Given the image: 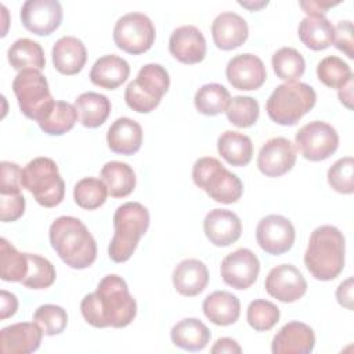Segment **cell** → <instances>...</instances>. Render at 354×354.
<instances>
[{
    "label": "cell",
    "instance_id": "1",
    "mask_svg": "<svg viewBox=\"0 0 354 354\" xmlns=\"http://www.w3.org/2000/svg\"><path fill=\"white\" fill-rule=\"evenodd\" d=\"M80 311L86 322L94 328H124L136 318L137 303L126 281L109 274L98 282L95 292L83 297Z\"/></svg>",
    "mask_w": 354,
    "mask_h": 354
},
{
    "label": "cell",
    "instance_id": "2",
    "mask_svg": "<svg viewBox=\"0 0 354 354\" xmlns=\"http://www.w3.org/2000/svg\"><path fill=\"white\" fill-rule=\"evenodd\" d=\"M48 235L51 248L71 268L83 270L95 261V239L79 218L72 216L55 218L50 225Z\"/></svg>",
    "mask_w": 354,
    "mask_h": 354
},
{
    "label": "cell",
    "instance_id": "3",
    "mask_svg": "<svg viewBox=\"0 0 354 354\" xmlns=\"http://www.w3.org/2000/svg\"><path fill=\"white\" fill-rule=\"evenodd\" d=\"M346 241L339 228L333 225L317 227L308 239L304 264L318 281H332L344 268Z\"/></svg>",
    "mask_w": 354,
    "mask_h": 354
},
{
    "label": "cell",
    "instance_id": "4",
    "mask_svg": "<svg viewBox=\"0 0 354 354\" xmlns=\"http://www.w3.org/2000/svg\"><path fill=\"white\" fill-rule=\"evenodd\" d=\"M149 227V212L138 202H126L120 205L113 214V236L108 246V256L115 263L127 261L141 236Z\"/></svg>",
    "mask_w": 354,
    "mask_h": 354
},
{
    "label": "cell",
    "instance_id": "5",
    "mask_svg": "<svg viewBox=\"0 0 354 354\" xmlns=\"http://www.w3.org/2000/svg\"><path fill=\"white\" fill-rule=\"evenodd\" d=\"M317 102L314 88L301 82L283 83L274 88L266 102L268 118L281 126L296 124Z\"/></svg>",
    "mask_w": 354,
    "mask_h": 354
},
{
    "label": "cell",
    "instance_id": "6",
    "mask_svg": "<svg viewBox=\"0 0 354 354\" xmlns=\"http://www.w3.org/2000/svg\"><path fill=\"white\" fill-rule=\"evenodd\" d=\"M192 180L196 187L203 189L218 203H235L241 199L243 192L241 178L227 170L224 165L213 156L199 158L194 163Z\"/></svg>",
    "mask_w": 354,
    "mask_h": 354
},
{
    "label": "cell",
    "instance_id": "7",
    "mask_svg": "<svg viewBox=\"0 0 354 354\" xmlns=\"http://www.w3.org/2000/svg\"><path fill=\"white\" fill-rule=\"evenodd\" d=\"M22 188L44 207H55L65 195V184L57 163L47 156H37L22 169Z\"/></svg>",
    "mask_w": 354,
    "mask_h": 354
},
{
    "label": "cell",
    "instance_id": "8",
    "mask_svg": "<svg viewBox=\"0 0 354 354\" xmlns=\"http://www.w3.org/2000/svg\"><path fill=\"white\" fill-rule=\"evenodd\" d=\"M170 77L160 64L144 65L137 77L130 82L124 90V101L127 106L138 113H149L167 93Z\"/></svg>",
    "mask_w": 354,
    "mask_h": 354
},
{
    "label": "cell",
    "instance_id": "9",
    "mask_svg": "<svg viewBox=\"0 0 354 354\" xmlns=\"http://www.w3.org/2000/svg\"><path fill=\"white\" fill-rule=\"evenodd\" d=\"M12 91L17 97L21 112L41 123L50 115L55 100L53 98L46 76L40 71H21L14 77Z\"/></svg>",
    "mask_w": 354,
    "mask_h": 354
},
{
    "label": "cell",
    "instance_id": "10",
    "mask_svg": "<svg viewBox=\"0 0 354 354\" xmlns=\"http://www.w3.org/2000/svg\"><path fill=\"white\" fill-rule=\"evenodd\" d=\"M155 26L142 12H129L120 17L113 28V41L127 54L138 55L148 51L155 41Z\"/></svg>",
    "mask_w": 354,
    "mask_h": 354
},
{
    "label": "cell",
    "instance_id": "11",
    "mask_svg": "<svg viewBox=\"0 0 354 354\" xmlns=\"http://www.w3.org/2000/svg\"><path fill=\"white\" fill-rule=\"evenodd\" d=\"M295 144L304 159L319 162L336 152L339 134L332 124L322 120H313L299 129Z\"/></svg>",
    "mask_w": 354,
    "mask_h": 354
},
{
    "label": "cell",
    "instance_id": "12",
    "mask_svg": "<svg viewBox=\"0 0 354 354\" xmlns=\"http://www.w3.org/2000/svg\"><path fill=\"white\" fill-rule=\"evenodd\" d=\"M296 231L289 218L281 214L263 217L256 227V241L268 254L279 256L292 249Z\"/></svg>",
    "mask_w": 354,
    "mask_h": 354
},
{
    "label": "cell",
    "instance_id": "13",
    "mask_svg": "<svg viewBox=\"0 0 354 354\" xmlns=\"http://www.w3.org/2000/svg\"><path fill=\"white\" fill-rule=\"evenodd\" d=\"M260 272L257 256L246 248H239L227 254L220 266V274L225 285L238 290L250 288Z\"/></svg>",
    "mask_w": 354,
    "mask_h": 354
},
{
    "label": "cell",
    "instance_id": "14",
    "mask_svg": "<svg viewBox=\"0 0 354 354\" xmlns=\"http://www.w3.org/2000/svg\"><path fill=\"white\" fill-rule=\"evenodd\" d=\"M19 17L26 30L47 36L61 25L62 7L57 0H28L22 4Z\"/></svg>",
    "mask_w": 354,
    "mask_h": 354
},
{
    "label": "cell",
    "instance_id": "15",
    "mask_svg": "<svg viewBox=\"0 0 354 354\" xmlns=\"http://www.w3.org/2000/svg\"><path fill=\"white\" fill-rule=\"evenodd\" d=\"M264 288L271 297L282 303H293L306 295L307 281L295 266L281 264L270 270Z\"/></svg>",
    "mask_w": 354,
    "mask_h": 354
},
{
    "label": "cell",
    "instance_id": "16",
    "mask_svg": "<svg viewBox=\"0 0 354 354\" xmlns=\"http://www.w3.org/2000/svg\"><path fill=\"white\" fill-rule=\"evenodd\" d=\"M296 147L285 137H274L263 144L257 155V167L267 177H281L296 163Z\"/></svg>",
    "mask_w": 354,
    "mask_h": 354
},
{
    "label": "cell",
    "instance_id": "17",
    "mask_svg": "<svg viewBox=\"0 0 354 354\" xmlns=\"http://www.w3.org/2000/svg\"><path fill=\"white\" fill-rule=\"evenodd\" d=\"M225 76L230 84L236 90H257L266 79L267 71L264 62L254 54L245 53L231 58L225 68Z\"/></svg>",
    "mask_w": 354,
    "mask_h": 354
},
{
    "label": "cell",
    "instance_id": "18",
    "mask_svg": "<svg viewBox=\"0 0 354 354\" xmlns=\"http://www.w3.org/2000/svg\"><path fill=\"white\" fill-rule=\"evenodd\" d=\"M169 51L178 62L199 64L206 57V39L196 26L183 25L170 35Z\"/></svg>",
    "mask_w": 354,
    "mask_h": 354
},
{
    "label": "cell",
    "instance_id": "19",
    "mask_svg": "<svg viewBox=\"0 0 354 354\" xmlns=\"http://www.w3.org/2000/svg\"><path fill=\"white\" fill-rule=\"evenodd\" d=\"M314 330L304 322L290 321L274 336L271 351L274 354H308L314 350Z\"/></svg>",
    "mask_w": 354,
    "mask_h": 354
},
{
    "label": "cell",
    "instance_id": "20",
    "mask_svg": "<svg viewBox=\"0 0 354 354\" xmlns=\"http://www.w3.org/2000/svg\"><path fill=\"white\" fill-rule=\"evenodd\" d=\"M203 231L210 243L224 248L235 243L241 238L242 223L231 210L213 209L203 220Z\"/></svg>",
    "mask_w": 354,
    "mask_h": 354
},
{
    "label": "cell",
    "instance_id": "21",
    "mask_svg": "<svg viewBox=\"0 0 354 354\" xmlns=\"http://www.w3.org/2000/svg\"><path fill=\"white\" fill-rule=\"evenodd\" d=\"M43 330L35 322H17L0 332L3 354H29L40 347Z\"/></svg>",
    "mask_w": 354,
    "mask_h": 354
},
{
    "label": "cell",
    "instance_id": "22",
    "mask_svg": "<svg viewBox=\"0 0 354 354\" xmlns=\"http://www.w3.org/2000/svg\"><path fill=\"white\" fill-rule=\"evenodd\" d=\"M249 35L246 21L236 12H221L212 22V37L217 48L230 51L241 47Z\"/></svg>",
    "mask_w": 354,
    "mask_h": 354
},
{
    "label": "cell",
    "instance_id": "23",
    "mask_svg": "<svg viewBox=\"0 0 354 354\" xmlns=\"http://www.w3.org/2000/svg\"><path fill=\"white\" fill-rule=\"evenodd\" d=\"M54 68L66 76L79 73L87 59V50L83 41L75 36H62L58 39L51 51Z\"/></svg>",
    "mask_w": 354,
    "mask_h": 354
},
{
    "label": "cell",
    "instance_id": "24",
    "mask_svg": "<svg viewBox=\"0 0 354 354\" xmlns=\"http://www.w3.org/2000/svg\"><path fill=\"white\" fill-rule=\"evenodd\" d=\"M174 289L187 297L202 293L209 283V271L203 261L198 259H185L180 261L171 275Z\"/></svg>",
    "mask_w": 354,
    "mask_h": 354
},
{
    "label": "cell",
    "instance_id": "25",
    "mask_svg": "<svg viewBox=\"0 0 354 354\" xmlns=\"http://www.w3.org/2000/svg\"><path fill=\"white\" fill-rule=\"evenodd\" d=\"M108 148L119 155H133L142 144V127L130 118H118L106 133Z\"/></svg>",
    "mask_w": 354,
    "mask_h": 354
},
{
    "label": "cell",
    "instance_id": "26",
    "mask_svg": "<svg viewBox=\"0 0 354 354\" xmlns=\"http://www.w3.org/2000/svg\"><path fill=\"white\" fill-rule=\"evenodd\" d=\"M130 75V65L122 57L108 54L98 58L90 71V80L93 84L105 88L115 90L122 86Z\"/></svg>",
    "mask_w": 354,
    "mask_h": 354
},
{
    "label": "cell",
    "instance_id": "27",
    "mask_svg": "<svg viewBox=\"0 0 354 354\" xmlns=\"http://www.w3.org/2000/svg\"><path fill=\"white\" fill-rule=\"evenodd\" d=\"M202 310L205 317L214 325L228 326L238 321L241 301L231 292L216 290L205 297Z\"/></svg>",
    "mask_w": 354,
    "mask_h": 354
},
{
    "label": "cell",
    "instance_id": "28",
    "mask_svg": "<svg viewBox=\"0 0 354 354\" xmlns=\"http://www.w3.org/2000/svg\"><path fill=\"white\" fill-rule=\"evenodd\" d=\"M210 336L209 328L198 318H184L178 321L170 332L173 344L187 351L203 350Z\"/></svg>",
    "mask_w": 354,
    "mask_h": 354
},
{
    "label": "cell",
    "instance_id": "29",
    "mask_svg": "<svg viewBox=\"0 0 354 354\" xmlns=\"http://www.w3.org/2000/svg\"><path fill=\"white\" fill-rule=\"evenodd\" d=\"M73 106L77 112L79 122L88 129H95L104 124L112 108L108 97L94 91L82 93L75 100Z\"/></svg>",
    "mask_w": 354,
    "mask_h": 354
},
{
    "label": "cell",
    "instance_id": "30",
    "mask_svg": "<svg viewBox=\"0 0 354 354\" xmlns=\"http://www.w3.org/2000/svg\"><path fill=\"white\" fill-rule=\"evenodd\" d=\"M217 151L227 163L242 167L252 160L253 144L246 134L227 130L217 140Z\"/></svg>",
    "mask_w": 354,
    "mask_h": 354
},
{
    "label": "cell",
    "instance_id": "31",
    "mask_svg": "<svg viewBox=\"0 0 354 354\" xmlns=\"http://www.w3.org/2000/svg\"><path fill=\"white\" fill-rule=\"evenodd\" d=\"M100 176L108 188V194L113 198H124L136 188V173L131 166L124 162H106Z\"/></svg>",
    "mask_w": 354,
    "mask_h": 354
},
{
    "label": "cell",
    "instance_id": "32",
    "mask_svg": "<svg viewBox=\"0 0 354 354\" xmlns=\"http://www.w3.org/2000/svg\"><path fill=\"white\" fill-rule=\"evenodd\" d=\"M7 59L10 65L19 72L28 69L41 71L46 65L44 51L41 46L28 37L18 39L10 46L7 51Z\"/></svg>",
    "mask_w": 354,
    "mask_h": 354
},
{
    "label": "cell",
    "instance_id": "33",
    "mask_svg": "<svg viewBox=\"0 0 354 354\" xmlns=\"http://www.w3.org/2000/svg\"><path fill=\"white\" fill-rule=\"evenodd\" d=\"M335 28L325 17H306L299 24L297 35L301 43L314 51L328 48L333 43Z\"/></svg>",
    "mask_w": 354,
    "mask_h": 354
},
{
    "label": "cell",
    "instance_id": "34",
    "mask_svg": "<svg viewBox=\"0 0 354 354\" xmlns=\"http://www.w3.org/2000/svg\"><path fill=\"white\" fill-rule=\"evenodd\" d=\"M231 101L230 91L218 83H207L198 88L194 97L195 108L206 116H216L225 112Z\"/></svg>",
    "mask_w": 354,
    "mask_h": 354
},
{
    "label": "cell",
    "instance_id": "35",
    "mask_svg": "<svg viewBox=\"0 0 354 354\" xmlns=\"http://www.w3.org/2000/svg\"><path fill=\"white\" fill-rule=\"evenodd\" d=\"M272 69L277 77L292 83L299 80L306 71V61L303 55L293 47H281L271 58Z\"/></svg>",
    "mask_w": 354,
    "mask_h": 354
},
{
    "label": "cell",
    "instance_id": "36",
    "mask_svg": "<svg viewBox=\"0 0 354 354\" xmlns=\"http://www.w3.org/2000/svg\"><path fill=\"white\" fill-rule=\"evenodd\" d=\"M1 279L6 282H22L28 272V256L15 249L6 238L0 239Z\"/></svg>",
    "mask_w": 354,
    "mask_h": 354
},
{
    "label": "cell",
    "instance_id": "37",
    "mask_svg": "<svg viewBox=\"0 0 354 354\" xmlns=\"http://www.w3.org/2000/svg\"><path fill=\"white\" fill-rule=\"evenodd\" d=\"M108 196V188L101 178L84 177L75 184V203L86 210H94L102 206Z\"/></svg>",
    "mask_w": 354,
    "mask_h": 354
},
{
    "label": "cell",
    "instance_id": "38",
    "mask_svg": "<svg viewBox=\"0 0 354 354\" xmlns=\"http://www.w3.org/2000/svg\"><path fill=\"white\" fill-rule=\"evenodd\" d=\"M77 120L75 106L65 101H55L46 120L39 123V127L48 136H62L73 129Z\"/></svg>",
    "mask_w": 354,
    "mask_h": 354
},
{
    "label": "cell",
    "instance_id": "39",
    "mask_svg": "<svg viewBox=\"0 0 354 354\" xmlns=\"http://www.w3.org/2000/svg\"><path fill=\"white\" fill-rule=\"evenodd\" d=\"M317 77L329 88H340L353 79L351 68L347 62L336 55L322 58L317 65Z\"/></svg>",
    "mask_w": 354,
    "mask_h": 354
},
{
    "label": "cell",
    "instance_id": "40",
    "mask_svg": "<svg viewBox=\"0 0 354 354\" xmlns=\"http://www.w3.org/2000/svg\"><path fill=\"white\" fill-rule=\"evenodd\" d=\"M26 256L28 272L21 283L29 289H46L51 286L57 278L55 268L51 261L33 253H26Z\"/></svg>",
    "mask_w": 354,
    "mask_h": 354
},
{
    "label": "cell",
    "instance_id": "41",
    "mask_svg": "<svg viewBox=\"0 0 354 354\" xmlns=\"http://www.w3.org/2000/svg\"><path fill=\"white\" fill-rule=\"evenodd\" d=\"M259 113L260 106L257 100L248 95H236L231 98L225 109L228 122L241 129L253 126L259 119Z\"/></svg>",
    "mask_w": 354,
    "mask_h": 354
},
{
    "label": "cell",
    "instance_id": "42",
    "mask_svg": "<svg viewBox=\"0 0 354 354\" xmlns=\"http://www.w3.org/2000/svg\"><path fill=\"white\" fill-rule=\"evenodd\" d=\"M279 308L264 299H256L249 303L246 310V319L252 329L266 332L272 329L279 321Z\"/></svg>",
    "mask_w": 354,
    "mask_h": 354
},
{
    "label": "cell",
    "instance_id": "43",
    "mask_svg": "<svg viewBox=\"0 0 354 354\" xmlns=\"http://www.w3.org/2000/svg\"><path fill=\"white\" fill-rule=\"evenodd\" d=\"M33 322L46 336L59 335L68 325L66 311L57 304H43L33 313Z\"/></svg>",
    "mask_w": 354,
    "mask_h": 354
},
{
    "label": "cell",
    "instance_id": "44",
    "mask_svg": "<svg viewBox=\"0 0 354 354\" xmlns=\"http://www.w3.org/2000/svg\"><path fill=\"white\" fill-rule=\"evenodd\" d=\"M354 160L351 156L337 159L328 170V183L339 194L350 195L354 192Z\"/></svg>",
    "mask_w": 354,
    "mask_h": 354
},
{
    "label": "cell",
    "instance_id": "45",
    "mask_svg": "<svg viewBox=\"0 0 354 354\" xmlns=\"http://www.w3.org/2000/svg\"><path fill=\"white\" fill-rule=\"evenodd\" d=\"M25 212V198L21 192L0 194V220L10 223L18 220Z\"/></svg>",
    "mask_w": 354,
    "mask_h": 354
},
{
    "label": "cell",
    "instance_id": "46",
    "mask_svg": "<svg viewBox=\"0 0 354 354\" xmlns=\"http://www.w3.org/2000/svg\"><path fill=\"white\" fill-rule=\"evenodd\" d=\"M0 169H1L0 194L21 192V188H22V184H21L22 169L17 163L7 162V160H3L0 163Z\"/></svg>",
    "mask_w": 354,
    "mask_h": 354
},
{
    "label": "cell",
    "instance_id": "47",
    "mask_svg": "<svg viewBox=\"0 0 354 354\" xmlns=\"http://www.w3.org/2000/svg\"><path fill=\"white\" fill-rule=\"evenodd\" d=\"M333 32V44L337 50L343 51L350 59L354 58V40H353V24L351 21H340L337 22Z\"/></svg>",
    "mask_w": 354,
    "mask_h": 354
},
{
    "label": "cell",
    "instance_id": "48",
    "mask_svg": "<svg viewBox=\"0 0 354 354\" xmlns=\"http://www.w3.org/2000/svg\"><path fill=\"white\" fill-rule=\"evenodd\" d=\"M340 1H321V0H307L300 1V7L307 14V17H325L330 7L337 6Z\"/></svg>",
    "mask_w": 354,
    "mask_h": 354
},
{
    "label": "cell",
    "instance_id": "49",
    "mask_svg": "<svg viewBox=\"0 0 354 354\" xmlns=\"http://www.w3.org/2000/svg\"><path fill=\"white\" fill-rule=\"evenodd\" d=\"M18 310V299L14 293L8 290L0 292V319H7L12 317Z\"/></svg>",
    "mask_w": 354,
    "mask_h": 354
},
{
    "label": "cell",
    "instance_id": "50",
    "mask_svg": "<svg viewBox=\"0 0 354 354\" xmlns=\"http://www.w3.org/2000/svg\"><path fill=\"white\" fill-rule=\"evenodd\" d=\"M336 299L340 306L353 310V278L344 279L336 289Z\"/></svg>",
    "mask_w": 354,
    "mask_h": 354
},
{
    "label": "cell",
    "instance_id": "51",
    "mask_svg": "<svg viewBox=\"0 0 354 354\" xmlns=\"http://www.w3.org/2000/svg\"><path fill=\"white\" fill-rule=\"evenodd\" d=\"M210 351L213 354H241L242 348L241 346L231 337H221L218 340H216V343L213 344V347L210 348Z\"/></svg>",
    "mask_w": 354,
    "mask_h": 354
},
{
    "label": "cell",
    "instance_id": "52",
    "mask_svg": "<svg viewBox=\"0 0 354 354\" xmlns=\"http://www.w3.org/2000/svg\"><path fill=\"white\" fill-rule=\"evenodd\" d=\"M339 100H340V102L346 106V108H348V109H351L353 108V79H350L344 86H342L340 88H339Z\"/></svg>",
    "mask_w": 354,
    "mask_h": 354
},
{
    "label": "cell",
    "instance_id": "53",
    "mask_svg": "<svg viewBox=\"0 0 354 354\" xmlns=\"http://www.w3.org/2000/svg\"><path fill=\"white\" fill-rule=\"evenodd\" d=\"M239 6L245 7V8H249L250 11H256V10H260L261 7L267 6L268 3L267 1H260V3H248V1H238Z\"/></svg>",
    "mask_w": 354,
    "mask_h": 354
}]
</instances>
